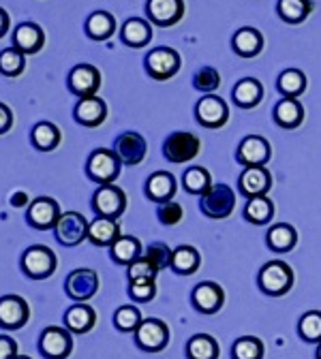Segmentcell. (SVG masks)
I'll use <instances>...</instances> for the list:
<instances>
[{
    "label": "cell",
    "mask_w": 321,
    "mask_h": 359,
    "mask_svg": "<svg viewBox=\"0 0 321 359\" xmlns=\"http://www.w3.org/2000/svg\"><path fill=\"white\" fill-rule=\"evenodd\" d=\"M294 287V272L291 267L283 261H270L261 267L259 272V289L266 295L281 297Z\"/></svg>",
    "instance_id": "obj_1"
},
{
    "label": "cell",
    "mask_w": 321,
    "mask_h": 359,
    "mask_svg": "<svg viewBox=\"0 0 321 359\" xmlns=\"http://www.w3.org/2000/svg\"><path fill=\"white\" fill-rule=\"evenodd\" d=\"M120 158L116 156L114 150L110 148H97L93 154L88 156L86 163V173L90 175L93 182H99L101 187L112 184L120 173Z\"/></svg>",
    "instance_id": "obj_2"
},
{
    "label": "cell",
    "mask_w": 321,
    "mask_h": 359,
    "mask_svg": "<svg viewBox=\"0 0 321 359\" xmlns=\"http://www.w3.org/2000/svg\"><path fill=\"white\" fill-rule=\"evenodd\" d=\"M22 269L24 274L32 280H43L50 278L56 272V255L52 248L34 244L30 248H26V252L22 255Z\"/></svg>",
    "instance_id": "obj_3"
},
{
    "label": "cell",
    "mask_w": 321,
    "mask_h": 359,
    "mask_svg": "<svg viewBox=\"0 0 321 359\" xmlns=\"http://www.w3.org/2000/svg\"><path fill=\"white\" fill-rule=\"evenodd\" d=\"M199 208L208 218H227L236 208V193L227 184H212L199 199Z\"/></svg>",
    "instance_id": "obj_4"
},
{
    "label": "cell",
    "mask_w": 321,
    "mask_h": 359,
    "mask_svg": "<svg viewBox=\"0 0 321 359\" xmlns=\"http://www.w3.org/2000/svg\"><path fill=\"white\" fill-rule=\"evenodd\" d=\"M199 154V140L193 133L187 130H176L163 144V156L169 163H189Z\"/></svg>",
    "instance_id": "obj_5"
},
{
    "label": "cell",
    "mask_w": 321,
    "mask_h": 359,
    "mask_svg": "<svg viewBox=\"0 0 321 359\" xmlns=\"http://www.w3.org/2000/svg\"><path fill=\"white\" fill-rule=\"evenodd\" d=\"M65 291L75 304H86L88 299H93L99 291V276L95 269L79 267L67 276L65 280Z\"/></svg>",
    "instance_id": "obj_6"
},
{
    "label": "cell",
    "mask_w": 321,
    "mask_h": 359,
    "mask_svg": "<svg viewBox=\"0 0 321 359\" xmlns=\"http://www.w3.org/2000/svg\"><path fill=\"white\" fill-rule=\"evenodd\" d=\"M39 351L48 359H67L73 351V336L67 327L50 325L41 332Z\"/></svg>",
    "instance_id": "obj_7"
},
{
    "label": "cell",
    "mask_w": 321,
    "mask_h": 359,
    "mask_svg": "<svg viewBox=\"0 0 321 359\" xmlns=\"http://www.w3.org/2000/svg\"><path fill=\"white\" fill-rule=\"evenodd\" d=\"M169 342V327L161 319H144L135 330V344L146 353H159Z\"/></svg>",
    "instance_id": "obj_8"
},
{
    "label": "cell",
    "mask_w": 321,
    "mask_h": 359,
    "mask_svg": "<svg viewBox=\"0 0 321 359\" xmlns=\"http://www.w3.org/2000/svg\"><path fill=\"white\" fill-rule=\"evenodd\" d=\"M88 224L90 222H86V218L79 212H65V214H60L56 227H54L56 240L63 246L73 248L88 238Z\"/></svg>",
    "instance_id": "obj_9"
},
{
    "label": "cell",
    "mask_w": 321,
    "mask_h": 359,
    "mask_svg": "<svg viewBox=\"0 0 321 359\" xmlns=\"http://www.w3.org/2000/svg\"><path fill=\"white\" fill-rule=\"evenodd\" d=\"M30 319L28 302L20 295H3L0 297V327L7 332L22 330Z\"/></svg>",
    "instance_id": "obj_10"
},
{
    "label": "cell",
    "mask_w": 321,
    "mask_h": 359,
    "mask_svg": "<svg viewBox=\"0 0 321 359\" xmlns=\"http://www.w3.org/2000/svg\"><path fill=\"white\" fill-rule=\"evenodd\" d=\"M182 67V58L171 48H157L146 56V71L152 79L165 81L173 77Z\"/></svg>",
    "instance_id": "obj_11"
},
{
    "label": "cell",
    "mask_w": 321,
    "mask_h": 359,
    "mask_svg": "<svg viewBox=\"0 0 321 359\" xmlns=\"http://www.w3.org/2000/svg\"><path fill=\"white\" fill-rule=\"evenodd\" d=\"M114 152L120 158L122 165H140L144 163L146 154H148V144L142 137L140 133L135 130H126L122 135H118L116 142H114Z\"/></svg>",
    "instance_id": "obj_12"
},
{
    "label": "cell",
    "mask_w": 321,
    "mask_h": 359,
    "mask_svg": "<svg viewBox=\"0 0 321 359\" xmlns=\"http://www.w3.org/2000/svg\"><path fill=\"white\" fill-rule=\"evenodd\" d=\"M101 88V73L93 65H77L69 73V90L79 99L97 97Z\"/></svg>",
    "instance_id": "obj_13"
},
{
    "label": "cell",
    "mask_w": 321,
    "mask_h": 359,
    "mask_svg": "<svg viewBox=\"0 0 321 359\" xmlns=\"http://www.w3.org/2000/svg\"><path fill=\"white\" fill-rule=\"evenodd\" d=\"M60 218V208L52 197H37L26 210V220L34 229H54Z\"/></svg>",
    "instance_id": "obj_14"
},
{
    "label": "cell",
    "mask_w": 321,
    "mask_h": 359,
    "mask_svg": "<svg viewBox=\"0 0 321 359\" xmlns=\"http://www.w3.org/2000/svg\"><path fill=\"white\" fill-rule=\"evenodd\" d=\"M195 118L206 128H221L229 120L227 103L216 95H206L195 105Z\"/></svg>",
    "instance_id": "obj_15"
},
{
    "label": "cell",
    "mask_w": 321,
    "mask_h": 359,
    "mask_svg": "<svg viewBox=\"0 0 321 359\" xmlns=\"http://www.w3.org/2000/svg\"><path fill=\"white\" fill-rule=\"evenodd\" d=\"M93 208L99 216H105V218H114L118 220L124 210H126V197L124 193L114 187V184H107V187H101L95 197H93Z\"/></svg>",
    "instance_id": "obj_16"
},
{
    "label": "cell",
    "mask_w": 321,
    "mask_h": 359,
    "mask_svg": "<svg viewBox=\"0 0 321 359\" xmlns=\"http://www.w3.org/2000/svg\"><path fill=\"white\" fill-rule=\"evenodd\" d=\"M146 15L155 26L169 28L178 24L185 15V3L182 0H148Z\"/></svg>",
    "instance_id": "obj_17"
},
{
    "label": "cell",
    "mask_w": 321,
    "mask_h": 359,
    "mask_svg": "<svg viewBox=\"0 0 321 359\" xmlns=\"http://www.w3.org/2000/svg\"><path fill=\"white\" fill-rule=\"evenodd\" d=\"M270 158V144L259 137V135H249L238 146L236 161L247 169V167H263Z\"/></svg>",
    "instance_id": "obj_18"
},
{
    "label": "cell",
    "mask_w": 321,
    "mask_h": 359,
    "mask_svg": "<svg viewBox=\"0 0 321 359\" xmlns=\"http://www.w3.org/2000/svg\"><path fill=\"white\" fill-rule=\"evenodd\" d=\"M238 187H240V193H242L247 199L266 197V193H268L270 187H272V175H270V171H268L266 167H247V169L240 173Z\"/></svg>",
    "instance_id": "obj_19"
},
{
    "label": "cell",
    "mask_w": 321,
    "mask_h": 359,
    "mask_svg": "<svg viewBox=\"0 0 321 359\" xmlns=\"http://www.w3.org/2000/svg\"><path fill=\"white\" fill-rule=\"evenodd\" d=\"M73 116L79 124L88 126V128H95V126H101L107 118V105L103 99L99 97H86V99H79L75 109H73Z\"/></svg>",
    "instance_id": "obj_20"
},
{
    "label": "cell",
    "mask_w": 321,
    "mask_h": 359,
    "mask_svg": "<svg viewBox=\"0 0 321 359\" xmlns=\"http://www.w3.org/2000/svg\"><path fill=\"white\" fill-rule=\"evenodd\" d=\"M45 45V32L34 22H24L13 30V48L26 54H37Z\"/></svg>",
    "instance_id": "obj_21"
},
{
    "label": "cell",
    "mask_w": 321,
    "mask_h": 359,
    "mask_svg": "<svg viewBox=\"0 0 321 359\" xmlns=\"http://www.w3.org/2000/svg\"><path fill=\"white\" fill-rule=\"evenodd\" d=\"M97 325V312L93 306L88 304H73L67 312H65V327L71 334H88Z\"/></svg>",
    "instance_id": "obj_22"
},
{
    "label": "cell",
    "mask_w": 321,
    "mask_h": 359,
    "mask_svg": "<svg viewBox=\"0 0 321 359\" xmlns=\"http://www.w3.org/2000/svg\"><path fill=\"white\" fill-rule=\"evenodd\" d=\"M225 302V293L216 283H202L193 289V306L204 312V314H214L223 308Z\"/></svg>",
    "instance_id": "obj_23"
},
{
    "label": "cell",
    "mask_w": 321,
    "mask_h": 359,
    "mask_svg": "<svg viewBox=\"0 0 321 359\" xmlns=\"http://www.w3.org/2000/svg\"><path fill=\"white\" fill-rule=\"evenodd\" d=\"M120 238V227L118 220L97 216L93 222L88 224V240L97 246H112Z\"/></svg>",
    "instance_id": "obj_24"
},
{
    "label": "cell",
    "mask_w": 321,
    "mask_h": 359,
    "mask_svg": "<svg viewBox=\"0 0 321 359\" xmlns=\"http://www.w3.org/2000/svg\"><path fill=\"white\" fill-rule=\"evenodd\" d=\"M146 195L159 203L171 201L176 195V177L169 171H155L146 182Z\"/></svg>",
    "instance_id": "obj_25"
},
{
    "label": "cell",
    "mask_w": 321,
    "mask_h": 359,
    "mask_svg": "<svg viewBox=\"0 0 321 359\" xmlns=\"http://www.w3.org/2000/svg\"><path fill=\"white\" fill-rule=\"evenodd\" d=\"M234 103L242 109H253L263 99V86L255 77H244L234 88Z\"/></svg>",
    "instance_id": "obj_26"
},
{
    "label": "cell",
    "mask_w": 321,
    "mask_h": 359,
    "mask_svg": "<svg viewBox=\"0 0 321 359\" xmlns=\"http://www.w3.org/2000/svg\"><path fill=\"white\" fill-rule=\"evenodd\" d=\"M232 48L240 58H255L263 50V36L255 28H240L232 39Z\"/></svg>",
    "instance_id": "obj_27"
},
{
    "label": "cell",
    "mask_w": 321,
    "mask_h": 359,
    "mask_svg": "<svg viewBox=\"0 0 321 359\" xmlns=\"http://www.w3.org/2000/svg\"><path fill=\"white\" fill-rule=\"evenodd\" d=\"M120 39L129 48H144V45L152 39V28L146 20L140 18H131L124 22L120 30Z\"/></svg>",
    "instance_id": "obj_28"
},
{
    "label": "cell",
    "mask_w": 321,
    "mask_h": 359,
    "mask_svg": "<svg viewBox=\"0 0 321 359\" xmlns=\"http://www.w3.org/2000/svg\"><path fill=\"white\" fill-rule=\"evenodd\" d=\"M60 140H63V135H60V128L52 122H39L34 124L32 133H30V142L37 150L41 152H52L60 146Z\"/></svg>",
    "instance_id": "obj_29"
},
{
    "label": "cell",
    "mask_w": 321,
    "mask_h": 359,
    "mask_svg": "<svg viewBox=\"0 0 321 359\" xmlns=\"http://www.w3.org/2000/svg\"><path fill=\"white\" fill-rule=\"evenodd\" d=\"M304 120V107L298 103V99H281L274 107V122L283 128H296Z\"/></svg>",
    "instance_id": "obj_30"
},
{
    "label": "cell",
    "mask_w": 321,
    "mask_h": 359,
    "mask_svg": "<svg viewBox=\"0 0 321 359\" xmlns=\"http://www.w3.org/2000/svg\"><path fill=\"white\" fill-rule=\"evenodd\" d=\"M202 257L193 246H178L171 252V269L180 276H189L199 269Z\"/></svg>",
    "instance_id": "obj_31"
},
{
    "label": "cell",
    "mask_w": 321,
    "mask_h": 359,
    "mask_svg": "<svg viewBox=\"0 0 321 359\" xmlns=\"http://www.w3.org/2000/svg\"><path fill=\"white\" fill-rule=\"evenodd\" d=\"M266 242L274 252H289L298 242V233H296V229L291 227V224L279 222L268 231Z\"/></svg>",
    "instance_id": "obj_32"
},
{
    "label": "cell",
    "mask_w": 321,
    "mask_h": 359,
    "mask_svg": "<svg viewBox=\"0 0 321 359\" xmlns=\"http://www.w3.org/2000/svg\"><path fill=\"white\" fill-rule=\"evenodd\" d=\"M116 30V20L107 11H95L86 20V34L93 41H107Z\"/></svg>",
    "instance_id": "obj_33"
},
{
    "label": "cell",
    "mask_w": 321,
    "mask_h": 359,
    "mask_svg": "<svg viewBox=\"0 0 321 359\" xmlns=\"http://www.w3.org/2000/svg\"><path fill=\"white\" fill-rule=\"evenodd\" d=\"M142 257V244L133 236H120L112 244V259L120 265H131Z\"/></svg>",
    "instance_id": "obj_34"
},
{
    "label": "cell",
    "mask_w": 321,
    "mask_h": 359,
    "mask_svg": "<svg viewBox=\"0 0 321 359\" xmlns=\"http://www.w3.org/2000/svg\"><path fill=\"white\" fill-rule=\"evenodd\" d=\"M277 11H279V18L283 22L302 24L313 11V3L310 0H279Z\"/></svg>",
    "instance_id": "obj_35"
},
{
    "label": "cell",
    "mask_w": 321,
    "mask_h": 359,
    "mask_svg": "<svg viewBox=\"0 0 321 359\" xmlns=\"http://www.w3.org/2000/svg\"><path fill=\"white\" fill-rule=\"evenodd\" d=\"M189 359H218V342L208 334H197L187 342Z\"/></svg>",
    "instance_id": "obj_36"
},
{
    "label": "cell",
    "mask_w": 321,
    "mask_h": 359,
    "mask_svg": "<svg viewBox=\"0 0 321 359\" xmlns=\"http://www.w3.org/2000/svg\"><path fill=\"white\" fill-rule=\"evenodd\" d=\"M182 187H185L187 193L191 195H204L210 187H212V177L208 173V169L204 167H191L182 175Z\"/></svg>",
    "instance_id": "obj_37"
},
{
    "label": "cell",
    "mask_w": 321,
    "mask_h": 359,
    "mask_svg": "<svg viewBox=\"0 0 321 359\" xmlns=\"http://www.w3.org/2000/svg\"><path fill=\"white\" fill-rule=\"evenodd\" d=\"M274 216V205L268 197H253L244 205V218L253 224H266Z\"/></svg>",
    "instance_id": "obj_38"
},
{
    "label": "cell",
    "mask_w": 321,
    "mask_h": 359,
    "mask_svg": "<svg viewBox=\"0 0 321 359\" xmlns=\"http://www.w3.org/2000/svg\"><path fill=\"white\" fill-rule=\"evenodd\" d=\"M277 88L281 90V93L289 99H298L304 88H306V77L302 71L298 69H287L279 75V81H277Z\"/></svg>",
    "instance_id": "obj_39"
},
{
    "label": "cell",
    "mask_w": 321,
    "mask_h": 359,
    "mask_svg": "<svg viewBox=\"0 0 321 359\" xmlns=\"http://www.w3.org/2000/svg\"><path fill=\"white\" fill-rule=\"evenodd\" d=\"M142 312L137 310L135 306H120L116 312H114V327L122 334H129L142 325Z\"/></svg>",
    "instance_id": "obj_40"
},
{
    "label": "cell",
    "mask_w": 321,
    "mask_h": 359,
    "mask_svg": "<svg viewBox=\"0 0 321 359\" xmlns=\"http://www.w3.org/2000/svg\"><path fill=\"white\" fill-rule=\"evenodd\" d=\"M234 359H263V342L255 336H242L232 346Z\"/></svg>",
    "instance_id": "obj_41"
},
{
    "label": "cell",
    "mask_w": 321,
    "mask_h": 359,
    "mask_svg": "<svg viewBox=\"0 0 321 359\" xmlns=\"http://www.w3.org/2000/svg\"><path fill=\"white\" fill-rule=\"evenodd\" d=\"M26 69V56L15 50V48H9V50H3L0 52V73L7 75V77H18L22 75Z\"/></svg>",
    "instance_id": "obj_42"
},
{
    "label": "cell",
    "mask_w": 321,
    "mask_h": 359,
    "mask_svg": "<svg viewBox=\"0 0 321 359\" xmlns=\"http://www.w3.org/2000/svg\"><path fill=\"white\" fill-rule=\"evenodd\" d=\"M298 332L306 342H319L321 344V312L310 310L302 314V319L298 323Z\"/></svg>",
    "instance_id": "obj_43"
},
{
    "label": "cell",
    "mask_w": 321,
    "mask_h": 359,
    "mask_svg": "<svg viewBox=\"0 0 321 359\" xmlns=\"http://www.w3.org/2000/svg\"><path fill=\"white\" fill-rule=\"evenodd\" d=\"M144 259L157 269V272H161V269H165V267H171V250L161 242L150 244L144 252Z\"/></svg>",
    "instance_id": "obj_44"
},
{
    "label": "cell",
    "mask_w": 321,
    "mask_h": 359,
    "mask_svg": "<svg viewBox=\"0 0 321 359\" xmlns=\"http://www.w3.org/2000/svg\"><path fill=\"white\" fill-rule=\"evenodd\" d=\"M193 86L199 90V93H204V95L214 93V90L221 86L218 71H216V69H212V67H204V69H199V71L195 73V77H193Z\"/></svg>",
    "instance_id": "obj_45"
},
{
    "label": "cell",
    "mask_w": 321,
    "mask_h": 359,
    "mask_svg": "<svg viewBox=\"0 0 321 359\" xmlns=\"http://www.w3.org/2000/svg\"><path fill=\"white\" fill-rule=\"evenodd\" d=\"M129 295L135 302L148 304L157 295V285H155V280H133V283H129Z\"/></svg>",
    "instance_id": "obj_46"
},
{
    "label": "cell",
    "mask_w": 321,
    "mask_h": 359,
    "mask_svg": "<svg viewBox=\"0 0 321 359\" xmlns=\"http://www.w3.org/2000/svg\"><path fill=\"white\" fill-rule=\"evenodd\" d=\"M155 276H157V269L144 259V255L129 265V283H133V280H155Z\"/></svg>",
    "instance_id": "obj_47"
},
{
    "label": "cell",
    "mask_w": 321,
    "mask_h": 359,
    "mask_svg": "<svg viewBox=\"0 0 321 359\" xmlns=\"http://www.w3.org/2000/svg\"><path fill=\"white\" fill-rule=\"evenodd\" d=\"M157 216H159V222H163L165 227H173V224H178L182 216H185V210L176 201H167V203H161Z\"/></svg>",
    "instance_id": "obj_48"
},
{
    "label": "cell",
    "mask_w": 321,
    "mask_h": 359,
    "mask_svg": "<svg viewBox=\"0 0 321 359\" xmlns=\"http://www.w3.org/2000/svg\"><path fill=\"white\" fill-rule=\"evenodd\" d=\"M18 355V342L11 336H0V359H15Z\"/></svg>",
    "instance_id": "obj_49"
},
{
    "label": "cell",
    "mask_w": 321,
    "mask_h": 359,
    "mask_svg": "<svg viewBox=\"0 0 321 359\" xmlns=\"http://www.w3.org/2000/svg\"><path fill=\"white\" fill-rule=\"evenodd\" d=\"M11 126H13V111L5 103H0V135H5Z\"/></svg>",
    "instance_id": "obj_50"
},
{
    "label": "cell",
    "mask_w": 321,
    "mask_h": 359,
    "mask_svg": "<svg viewBox=\"0 0 321 359\" xmlns=\"http://www.w3.org/2000/svg\"><path fill=\"white\" fill-rule=\"evenodd\" d=\"M9 201H11V205H13V208H26V205H28V201H30V197H28V193L18 191V193H13V197H11Z\"/></svg>",
    "instance_id": "obj_51"
},
{
    "label": "cell",
    "mask_w": 321,
    "mask_h": 359,
    "mask_svg": "<svg viewBox=\"0 0 321 359\" xmlns=\"http://www.w3.org/2000/svg\"><path fill=\"white\" fill-rule=\"evenodd\" d=\"M9 26H11V18H9V13L3 7H0V39H3L9 32Z\"/></svg>",
    "instance_id": "obj_52"
},
{
    "label": "cell",
    "mask_w": 321,
    "mask_h": 359,
    "mask_svg": "<svg viewBox=\"0 0 321 359\" xmlns=\"http://www.w3.org/2000/svg\"><path fill=\"white\" fill-rule=\"evenodd\" d=\"M15 359H32V357H28V355H18Z\"/></svg>",
    "instance_id": "obj_53"
},
{
    "label": "cell",
    "mask_w": 321,
    "mask_h": 359,
    "mask_svg": "<svg viewBox=\"0 0 321 359\" xmlns=\"http://www.w3.org/2000/svg\"><path fill=\"white\" fill-rule=\"evenodd\" d=\"M317 359H321V344H319V348H317Z\"/></svg>",
    "instance_id": "obj_54"
}]
</instances>
